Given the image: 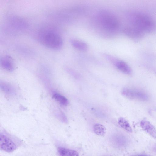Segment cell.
Wrapping results in <instances>:
<instances>
[{
	"label": "cell",
	"instance_id": "5",
	"mask_svg": "<svg viewBox=\"0 0 156 156\" xmlns=\"http://www.w3.org/2000/svg\"><path fill=\"white\" fill-rule=\"evenodd\" d=\"M104 56L108 60L110 61L115 67L122 72L128 75L131 74V69L126 62L109 55L104 54Z\"/></svg>",
	"mask_w": 156,
	"mask_h": 156
},
{
	"label": "cell",
	"instance_id": "17",
	"mask_svg": "<svg viewBox=\"0 0 156 156\" xmlns=\"http://www.w3.org/2000/svg\"><path fill=\"white\" fill-rule=\"evenodd\" d=\"M155 151H156V147L155 148Z\"/></svg>",
	"mask_w": 156,
	"mask_h": 156
},
{
	"label": "cell",
	"instance_id": "6",
	"mask_svg": "<svg viewBox=\"0 0 156 156\" xmlns=\"http://www.w3.org/2000/svg\"><path fill=\"white\" fill-rule=\"evenodd\" d=\"M16 144L8 136L4 134L0 135V147L1 150L11 153L17 149Z\"/></svg>",
	"mask_w": 156,
	"mask_h": 156
},
{
	"label": "cell",
	"instance_id": "3",
	"mask_svg": "<svg viewBox=\"0 0 156 156\" xmlns=\"http://www.w3.org/2000/svg\"><path fill=\"white\" fill-rule=\"evenodd\" d=\"M99 26L103 29L109 33H114L118 30L120 22L116 16L107 11L100 12L97 17Z\"/></svg>",
	"mask_w": 156,
	"mask_h": 156
},
{
	"label": "cell",
	"instance_id": "15",
	"mask_svg": "<svg viewBox=\"0 0 156 156\" xmlns=\"http://www.w3.org/2000/svg\"><path fill=\"white\" fill-rule=\"evenodd\" d=\"M1 87L3 91L7 93H10L13 91L12 88L10 85L5 83L1 84Z\"/></svg>",
	"mask_w": 156,
	"mask_h": 156
},
{
	"label": "cell",
	"instance_id": "10",
	"mask_svg": "<svg viewBox=\"0 0 156 156\" xmlns=\"http://www.w3.org/2000/svg\"><path fill=\"white\" fill-rule=\"evenodd\" d=\"M70 42L75 49L83 51H86L88 49V45L82 41L72 39Z\"/></svg>",
	"mask_w": 156,
	"mask_h": 156
},
{
	"label": "cell",
	"instance_id": "13",
	"mask_svg": "<svg viewBox=\"0 0 156 156\" xmlns=\"http://www.w3.org/2000/svg\"><path fill=\"white\" fill-rule=\"evenodd\" d=\"M53 97L62 105L66 106L69 104V101L68 99L59 94H55Z\"/></svg>",
	"mask_w": 156,
	"mask_h": 156
},
{
	"label": "cell",
	"instance_id": "14",
	"mask_svg": "<svg viewBox=\"0 0 156 156\" xmlns=\"http://www.w3.org/2000/svg\"><path fill=\"white\" fill-rule=\"evenodd\" d=\"M119 125L122 128L129 132H132V129L129 122L126 119L123 118H120L118 120Z\"/></svg>",
	"mask_w": 156,
	"mask_h": 156
},
{
	"label": "cell",
	"instance_id": "2",
	"mask_svg": "<svg viewBox=\"0 0 156 156\" xmlns=\"http://www.w3.org/2000/svg\"><path fill=\"white\" fill-rule=\"evenodd\" d=\"M131 22L133 26L143 32H152L156 27L155 23L150 16L140 12H135L132 14Z\"/></svg>",
	"mask_w": 156,
	"mask_h": 156
},
{
	"label": "cell",
	"instance_id": "11",
	"mask_svg": "<svg viewBox=\"0 0 156 156\" xmlns=\"http://www.w3.org/2000/svg\"><path fill=\"white\" fill-rule=\"evenodd\" d=\"M58 151L61 156H79V154L76 151L59 147Z\"/></svg>",
	"mask_w": 156,
	"mask_h": 156
},
{
	"label": "cell",
	"instance_id": "9",
	"mask_svg": "<svg viewBox=\"0 0 156 156\" xmlns=\"http://www.w3.org/2000/svg\"><path fill=\"white\" fill-rule=\"evenodd\" d=\"M126 32L129 36L135 40L141 38L143 36V33L134 26L127 28Z\"/></svg>",
	"mask_w": 156,
	"mask_h": 156
},
{
	"label": "cell",
	"instance_id": "1",
	"mask_svg": "<svg viewBox=\"0 0 156 156\" xmlns=\"http://www.w3.org/2000/svg\"><path fill=\"white\" fill-rule=\"evenodd\" d=\"M37 36L38 42L50 49L59 50L63 46V39L55 30L50 29H43L39 31Z\"/></svg>",
	"mask_w": 156,
	"mask_h": 156
},
{
	"label": "cell",
	"instance_id": "8",
	"mask_svg": "<svg viewBox=\"0 0 156 156\" xmlns=\"http://www.w3.org/2000/svg\"><path fill=\"white\" fill-rule=\"evenodd\" d=\"M141 126L145 131L154 138H156V130L153 125L149 121H142Z\"/></svg>",
	"mask_w": 156,
	"mask_h": 156
},
{
	"label": "cell",
	"instance_id": "16",
	"mask_svg": "<svg viewBox=\"0 0 156 156\" xmlns=\"http://www.w3.org/2000/svg\"><path fill=\"white\" fill-rule=\"evenodd\" d=\"M131 156H149L147 155H132Z\"/></svg>",
	"mask_w": 156,
	"mask_h": 156
},
{
	"label": "cell",
	"instance_id": "7",
	"mask_svg": "<svg viewBox=\"0 0 156 156\" xmlns=\"http://www.w3.org/2000/svg\"><path fill=\"white\" fill-rule=\"evenodd\" d=\"M1 65L4 69L9 72H12L14 69V63L11 58L8 56H5L1 59Z\"/></svg>",
	"mask_w": 156,
	"mask_h": 156
},
{
	"label": "cell",
	"instance_id": "12",
	"mask_svg": "<svg viewBox=\"0 0 156 156\" xmlns=\"http://www.w3.org/2000/svg\"><path fill=\"white\" fill-rule=\"evenodd\" d=\"M93 129L95 133L99 136L104 137L106 134V129L102 124H95L93 127Z\"/></svg>",
	"mask_w": 156,
	"mask_h": 156
},
{
	"label": "cell",
	"instance_id": "4",
	"mask_svg": "<svg viewBox=\"0 0 156 156\" xmlns=\"http://www.w3.org/2000/svg\"><path fill=\"white\" fill-rule=\"evenodd\" d=\"M122 95L130 99L146 101L149 99V96L144 91L134 88L126 87L122 92Z\"/></svg>",
	"mask_w": 156,
	"mask_h": 156
}]
</instances>
